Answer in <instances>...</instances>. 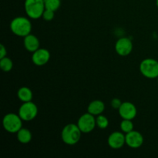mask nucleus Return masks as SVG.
<instances>
[{
	"label": "nucleus",
	"mask_w": 158,
	"mask_h": 158,
	"mask_svg": "<svg viewBox=\"0 0 158 158\" xmlns=\"http://www.w3.org/2000/svg\"><path fill=\"white\" fill-rule=\"evenodd\" d=\"M82 132L77 124L69 123L62 130L61 138L63 143L67 145H75L80 141Z\"/></svg>",
	"instance_id": "f03ea898"
},
{
	"label": "nucleus",
	"mask_w": 158,
	"mask_h": 158,
	"mask_svg": "<svg viewBox=\"0 0 158 158\" xmlns=\"http://www.w3.org/2000/svg\"><path fill=\"white\" fill-rule=\"evenodd\" d=\"M77 124L82 133L89 134L91 131H94L97 126L95 116L92 115L88 112L86 113L79 118Z\"/></svg>",
	"instance_id": "0eeeda50"
},
{
	"label": "nucleus",
	"mask_w": 158,
	"mask_h": 158,
	"mask_svg": "<svg viewBox=\"0 0 158 158\" xmlns=\"http://www.w3.org/2000/svg\"><path fill=\"white\" fill-rule=\"evenodd\" d=\"M96 123H97V126L102 130L106 129L109 126V120L107 119V117L102 114L97 116Z\"/></svg>",
	"instance_id": "aec40b11"
},
{
	"label": "nucleus",
	"mask_w": 158,
	"mask_h": 158,
	"mask_svg": "<svg viewBox=\"0 0 158 158\" xmlns=\"http://www.w3.org/2000/svg\"><path fill=\"white\" fill-rule=\"evenodd\" d=\"M157 83H158V77H157Z\"/></svg>",
	"instance_id": "393cba45"
},
{
	"label": "nucleus",
	"mask_w": 158,
	"mask_h": 158,
	"mask_svg": "<svg viewBox=\"0 0 158 158\" xmlns=\"http://www.w3.org/2000/svg\"><path fill=\"white\" fill-rule=\"evenodd\" d=\"M120 127L122 132L124 133L125 134L134 131V123H133L132 120L123 119L120 124Z\"/></svg>",
	"instance_id": "a211bd4d"
},
{
	"label": "nucleus",
	"mask_w": 158,
	"mask_h": 158,
	"mask_svg": "<svg viewBox=\"0 0 158 158\" xmlns=\"http://www.w3.org/2000/svg\"><path fill=\"white\" fill-rule=\"evenodd\" d=\"M126 144L133 149H137L143 145V137L139 131H132L125 134Z\"/></svg>",
	"instance_id": "9d476101"
},
{
	"label": "nucleus",
	"mask_w": 158,
	"mask_h": 158,
	"mask_svg": "<svg viewBox=\"0 0 158 158\" xmlns=\"http://www.w3.org/2000/svg\"><path fill=\"white\" fill-rule=\"evenodd\" d=\"M108 145L110 148L114 150H118L123 148L126 144V137L124 133L120 131L113 132L108 137L107 139Z\"/></svg>",
	"instance_id": "1a4fd4ad"
},
{
	"label": "nucleus",
	"mask_w": 158,
	"mask_h": 158,
	"mask_svg": "<svg viewBox=\"0 0 158 158\" xmlns=\"http://www.w3.org/2000/svg\"><path fill=\"white\" fill-rule=\"evenodd\" d=\"M140 72L144 77L156 79L158 77V61L154 59L148 58L140 64Z\"/></svg>",
	"instance_id": "39448f33"
},
{
	"label": "nucleus",
	"mask_w": 158,
	"mask_h": 158,
	"mask_svg": "<svg viewBox=\"0 0 158 158\" xmlns=\"http://www.w3.org/2000/svg\"><path fill=\"white\" fill-rule=\"evenodd\" d=\"M23 121L19 114L9 113L4 116L2 119L3 128L7 132L16 134L23 127Z\"/></svg>",
	"instance_id": "20e7f679"
},
{
	"label": "nucleus",
	"mask_w": 158,
	"mask_h": 158,
	"mask_svg": "<svg viewBox=\"0 0 158 158\" xmlns=\"http://www.w3.org/2000/svg\"><path fill=\"white\" fill-rule=\"evenodd\" d=\"M17 97L20 101L25 103V102L32 101L33 94L31 89H29L27 86H23L17 91Z\"/></svg>",
	"instance_id": "2eb2a0df"
},
{
	"label": "nucleus",
	"mask_w": 158,
	"mask_h": 158,
	"mask_svg": "<svg viewBox=\"0 0 158 158\" xmlns=\"http://www.w3.org/2000/svg\"><path fill=\"white\" fill-rule=\"evenodd\" d=\"M54 15H55V12L52 10H49V9H45V11L43 12V16L42 18L45 20V21H52L54 19Z\"/></svg>",
	"instance_id": "412c9836"
},
{
	"label": "nucleus",
	"mask_w": 158,
	"mask_h": 158,
	"mask_svg": "<svg viewBox=\"0 0 158 158\" xmlns=\"http://www.w3.org/2000/svg\"><path fill=\"white\" fill-rule=\"evenodd\" d=\"M115 50L117 53L121 56L130 55L133 50V43L131 39L127 37L119 39L115 44Z\"/></svg>",
	"instance_id": "6e6552de"
},
{
	"label": "nucleus",
	"mask_w": 158,
	"mask_h": 158,
	"mask_svg": "<svg viewBox=\"0 0 158 158\" xmlns=\"http://www.w3.org/2000/svg\"><path fill=\"white\" fill-rule=\"evenodd\" d=\"M23 44H24L25 49L30 52H34L40 47L39 39L35 35H32L31 33L24 37Z\"/></svg>",
	"instance_id": "ddd939ff"
},
{
	"label": "nucleus",
	"mask_w": 158,
	"mask_h": 158,
	"mask_svg": "<svg viewBox=\"0 0 158 158\" xmlns=\"http://www.w3.org/2000/svg\"><path fill=\"white\" fill-rule=\"evenodd\" d=\"M24 8L27 16L31 19H38L45 11L44 0H25Z\"/></svg>",
	"instance_id": "7ed1b4c3"
},
{
	"label": "nucleus",
	"mask_w": 158,
	"mask_h": 158,
	"mask_svg": "<svg viewBox=\"0 0 158 158\" xmlns=\"http://www.w3.org/2000/svg\"><path fill=\"white\" fill-rule=\"evenodd\" d=\"M46 9L56 12L61 6V0H44Z\"/></svg>",
	"instance_id": "6ab92c4d"
},
{
	"label": "nucleus",
	"mask_w": 158,
	"mask_h": 158,
	"mask_svg": "<svg viewBox=\"0 0 158 158\" xmlns=\"http://www.w3.org/2000/svg\"><path fill=\"white\" fill-rule=\"evenodd\" d=\"M156 5H157V7L158 8V0H156Z\"/></svg>",
	"instance_id": "b1692460"
},
{
	"label": "nucleus",
	"mask_w": 158,
	"mask_h": 158,
	"mask_svg": "<svg viewBox=\"0 0 158 158\" xmlns=\"http://www.w3.org/2000/svg\"><path fill=\"white\" fill-rule=\"evenodd\" d=\"M18 114L23 121H31L36 117L38 114V107L33 102H25L20 106Z\"/></svg>",
	"instance_id": "423d86ee"
},
{
	"label": "nucleus",
	"mask_w": 158,
	"mask_h": 158,
	"mask_svg": "<svg viewBox=\"0 0 158 158\" xmlns=\"http://www.w3.org/2000/svg\"><path fill=\"white\" fill-rule=\"evenodd\" d=\"M0 67L3 72H9L12 69L13 63L10 58L6 56L4 58L0 59Z\"/></svg>",
	"instance_id": "f3484780"
},
{
	"label": "nucleus",
	"mask_w": 158,
	"mask_h": 158,
	"mask_svg": "<svg viewBox=\"0 0 158 158\" xmlns=\"http://www.w3.org/2000/svg\"><path fill=\"white\" fill-rule=\"evenodd\" d=\"M7 55V50L2 44L0 45V59L4 58Z\"/></svg>",
	"instance_id": "5701e85b"
},
{
	"label": "nucleus",
	"mask_w": 158,
	"mask_h": 158,
	"mask_svg": "<svg viewBox=\"0 0 158 158\" xmlns=\"http://www.w3.org/2000/svg\"><path fill=\"white\" fill-rule=\"evenodd\" d=\"M10 30L13 34L19 37H23L31 33L32 31V23L30 20L24 16H18L14 18L11 21Z\"/></svg>",
	"instance_id": "f257e3e1"
},
{
	"label": "nucleus",
	"mask_w": 158,
	"mask_h": 158,
	"mask_svg": "<svg viewBox=\"0 0 158 158\" xmlns=\"http://www.w3.org/2000/svg\"><path fill=\"white\" fill-rule=\"evenodd\" d=\"M119 114L122 119L133 120L136 117L137 110L135 105L131 102H123L118 110Z\"/></svg>",
	"instance_id": "9b49d317"
},
{
	"label": "nucleus",
	"mask_w": 158,
	"mask_h": 158,
	"mask_svg": "<svg viewBox=\"0 0 158 158\" xmlns=\"http://www.w3.org/2000/svg\"><path fill=\"white\" fill-rule=\"evenodd\" d=\"M16 137L17 140H18V141L19 143H23V144H26V143H29L32 140V133H31V131L29 130L22 127L16 133Z\"/></svg>",
	"instance_id": "dca6fc26"
},
{
	"label": "nucleus",
	"mask_w": 158,
	"mask_h": 158,
	"mask_svg": "<svg viewBox=\"0 0 158 158\" xmlns=\"http://www.w3.org/2000/svg\"><path fill=\"white\" fill-rule=\"evenodd\" d=\"M105 110V104L102 100H96L94 101L90 102L89 104L88 105L87 111L88 113L91 114L92 115L97 116L100 115Z\"/></svg>",
	"instance_id": "4468645a"
},
{
	"label": "nucleus",
	"mask_w": 158,
	"mask_h": 158,
	"mask_svg": "<svg viewBox=\"0 0 158 158\" xmlns=\"http://www.w3.org/2000/svg\"><path fill=\"white\" fill-rule=\"evenodd\" d=\"M50 60V52L48 49L40 48L32 52V61L35 66H43L46 65Z\"/></svg>",
	"instance_id": "f8f14e48"
},
{
	"label": "nucleus",
	"mask_w": 158,
	"mask_h": 158,
	"mask_svg": "<svg viewBox=\"0 0 158 158\" xmlns=\"http://www.w3.org/2000/svg\"><path fill=\"white\" fill-rule=\"evenodd\" d=\"M122 103H123V102H122L121 100L118 98L113 99L110 102L111 106H112V107L115 110H119V108L120 107V106L122 105Z\"/></svg>",
	"instance_id": "4be33fe9"
}]
</instances>
